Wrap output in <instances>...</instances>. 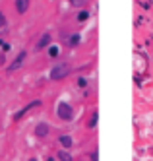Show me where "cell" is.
<instances>
[{
	"mask_svg": "<svg viewBox=\"0 0 153 161\" xmlns=\"http://www.w3.org/2000/svg\"><path fill=\"white\" fill-rule=\"evenodd\" d=\"M46 132H49V124H39L37 126V136H46Z\"/></svg>",
	"mask_w": 153,
	"mask_h": 161,
	"instance_id": "5b68a950",
	"label": "cell"
},
{
	"mask_svg": "<svg viewBox=\"0 0 153 161\" xmlns=\"http://www.w3.org/2000/svg\"><path fill=\"white\" fill-rule=\"evenodd\" d=\"M60 144L64 147H70V146H72V138H70V136H60Z\"/></svg>",
	"mask_w": 153,
	"mask_h": 161,
	"instance_id": "8992f818",
	"label": "cell"
},
{
	"mask_svg": "<svg viewBox=\"0 0 153 161\" xmlns=\"http://www.w3.org/2000/svg\"><path fill=\"white\" fill-rule=\"evenodd\" d=\"M58 157H60V159H64V161H70V155H68L66 152H60V153H58Z\"/></svg>",
	"mask_w": 153,
	"mask_h": 161,
	"instance_id": "52a82bcc",
	"label": "cell"
},
{
	"mask_svg": "<svg viewBox=\"0 0 153 161\" xmlns=\"http://www.w3.org/2000/svg\"><path fill=\"white\" fill-rule=\"evenodd\" d=\"M31 161H37V159H31Z\"/></svg>",
	"mask_w": 153,
	"mask_h": 161,
	"instance_id": "30bf717a",
	"label": "cell"
},
{
	"mask_svg": "<svg viewBox=\"0 0 153 161\" xmlns=\"http://www.w3.org/2000/svg\"><path fill=\"white\" fill-rule=\"evenodd\" d=\"M56 113L60 114V119H64V120H72V119H74V111H72V107H70L68 103H64V101L58 103Z\"/></svg>",
	"mask_w": 153,
	"mask_h": 161,
	"instance_id": "6da1fadb",
	"label": "cell"
},
{
	"mask_svg": "<svg viewBox=\"0 0 153 161\" xmlns=\"http://www.w3.org/2000/svg\"><path fill=\"white\" fill-rule=\"evenodd\" d=\"M68 74H70V66L68 64H58V66H54L51 70V78L52 80H62Z\"/></svg>",
	"mask_w": 153,
	"mask_h": 161,
	"instance_id": "7a4b0ae2",
	"label": "cell"
},
{
	"mask_svg": "<svg viewBox=\"0 0 153 161\" xmlns=\"http://www.w3.org/2000/svg\"><path fill=\"white\" fill-rule=\"evenodd\" d=\"M29 8V0H16V10L19 14H25Z\"/></svg>",
	"mask_w": 153,
	"mask_h": 161,
	"instance_id": "3957f363",
	"label": "cell"
},
{
	"mask_svg": "<svg viewBox=\"0 0 153 161\" xmlns=\"http://www.w3.org/2000/svg\"><path fill=\"white\" fill-rule=\"evenodd\" d=\"M23 58H25V53H19V54H18V58H16L14 62H12V64H10V70H18V68H19V64L23 62Z\"/></svg>",
	"mask_w": 153,
	"mask_h": 161,
	"instance_id": "277c9868",
	"label": "cell"
},
{
	"mask_svg": "<svg viewBox=\"0 0 153 161\" xmlns=\"http://www.w3.org/2000/svg\"><path fill=\"white\" fill-rule=\"evenodd\" d=\"M46 43H49V35H45V37H43V39L39 41V47H45Z\"/></svg>",
	"mask_w": 153,
	"mask_h": 161,
	"instance_id": "ba28073f",
	"label": "cell"
},
{
	"mask_svg": "<svg viewBox=\"0 0 153 161\" xmlns=\"http://www.w3.org/2000/svg\"><path fill=\"white\" fill-rule=\"evenodd\" d=\"M70 2H72L74 6H84V4H85V0H70Z\"/></svg>",
	"mask_w": 153,
	"mask_h": 161,
	"instance_id": "9c48e42d",
	"label": "cell"
}]
</instances>
